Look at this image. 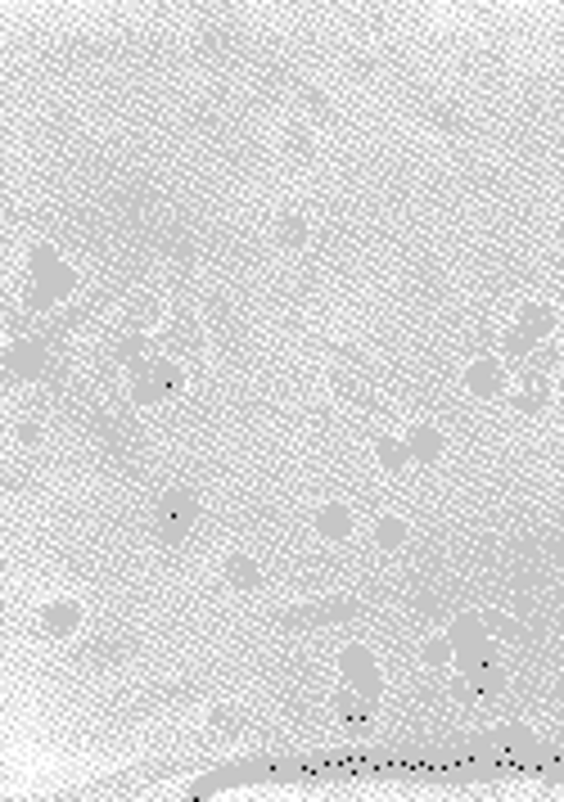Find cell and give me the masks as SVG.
<instances>
[{
    "label": "cell",
    "mask_w": 564,
    "mask_h": 802,
    "mask_svg": "<svg viewBox=\"0 0 564 802\" xmlns=\"http://www.w3.org/2000/svg\"><path fill=\"white\" fill-rule=\"evenodd\" d=\"M73 293V271L59 262V253L50 244H37L32 248V284H28V307L32 311H46L55 307L59 298Z\"/></svg>",
    "instance_id": "cell-1"
},
{
    "label": "cell",
    "mask_w": 564,
    "mask_h": 802,
    "mask_svg": "<svg viewBox=\"0 0 564 802\" xmlns=\"http://www.w3.org/2000/svg\"><path fill=\"white\" fill-rule=\"evenodd\" d=\"M194 519H199V496H194L190 487H172V492H163V501H158V510H154V532H158L167 546H181V541L190 537Z\"/></svg>",
    "instance_id": "cell-2"
},
{
    "label": "cell",
    "mask_w": 564,
    "mask_h": 802,
    "mask_svg": "<svg viewBox=\"0 0 564 802\" xmlns=\"http://www.w3.org/2000/svg\"><path fill=\"white\" fill-rule=\"evenodd\" d=\"M176 383H181V370L172 361H145L140 370H131V401L154 406V401H163Z\"/></svg>",
    "instance_id": "cell-3"
},
{
    "label": "cell",
    "mask_w": 564,
    "mask_h": 802,
    "mask_svg": "<svg viewBox=\"0 0 564 802\" xmlns=\"http://www.w3.org/2000/svg\"><path fill=\"white\" fill-rule=\"evenodd\" d=\"M339 672L348 676V685L362 694V699H380V690H384V676H380V667H375V658H371V649L366 645H348L344 654H339Z\"/></svg>",
    "instance_id": "cell-4"
},
{
    "label": "cell",
    "mask_w": 564,
    "mask_h": 802,
    "mask_svg": "<svg viewBox=\"0 0 564 802\" xmlns=\"http://www.w3.org/2000/svg\"><path fill=\"white\" fill-rule=\"evenodd\" d=\"M357 613V600H321V604H303V609H285L280 622L285 627H326V622H344Z\"/></svg>",
    "instance_id": "cell-5"
},
{
    "label": "cell",
    "mask_w": 564,
    "mask_h": 802,
    "mask_svg": "<svg viewBox=\"0 0 564 802\" xmlns=\"http://www.w3.org/2000/svg\"><path fill=\"white\" fill-rule=\"evenodd\" d=\"M465 388L479 397V401H492L506 392V365L497 356H479L470 370H465Z\"/></svg>",
    "instance_id": "cell-6"
},
{
    "label": "cell",
    "mask_w": 564,
    "mask_h": 802,
    "mask_svg": "<svg viewBox=\"0 0 564 802\" xmlns=\"http://www.w3.org/2000/svg\"><path fill=\"white\" fill-rule=\"evenodd\" d=\"M5 365H10L19 379H41V374H46V365H50L46 343H41V338H19V343H10Z\"/></svg>",
    "instance_id": "cell-7"
},
{
    "label": "cell",
    "mask_w": 564,
    "mask_h": 802,
    "mask_svg": "<svg viewBox=\"0 0 564 802\" xmlns=\"http://www.w3.org/2000/svg\"><path fill=\"white\" fill-rule=\"evenodd\" d=\"M37 622H41V631L46 636H73L77 627H82V604L77 600H50V604H41V613H37Z\"/></svg>",
    "instance_id": "cell-8"
},
{
    "label": "cell",
    "mask_w": 564,
    "mask_h": 802,
    "mask_svg": "<svg viewBox=\"0 0 564 802\" xmlns=\"http://www.w3.org/2000/svg\"><path fill=\"white\" fill-rule=\"evenodd\" d=\"M335 712H339V721H344L353 735H362V730H371V712H375V703L362 699V694L348 685V690L335 694Z\"/></svg>",
    "instance_id": "cell-9"
},
{
    "label": "cell",
    "mask_w": 564,
    "mask_h": 802,
    "mask_svg": "<svg viewBox=\"0 0 564 802\" xmlns=\"http://www.w3.org/2000/svg\"><path fill=\"white\" fill-rule=\"evenodd\" d=\"M317 532H321L326 541H348V537H353V510L339 505V501L321 505V510H317Z\"/></svg>",
    "instance_id": "cell-10"
},
{
    "label": "cell",
    "mask_w": 564,
    "mask_h": 802,
    "mask_svg": "<svg viewBox=\"0 0 564 802\" xmlns=\"http://www.w3.org/2000/svg\"><path fill=\"white\" fill-rule=\"evenodd\" d=\"M221 577H226V586H235V591H257V586H262V564L248 559V555H230V559L221 564Z\"/></svg>",
    "instance_id": "cell-11"
},
{
    "label": "cell",
    "mask_w": 564,
    "mask_h": 802,
    "mask_svg": "<svg viewBox=\"0 0 564 802\" xmlns=\"http://www.w3.org/2000/svg\"><path fill=\"white\" fill-rule=\"evenodd\" d=\"M407 451H411V460L434 465V460L443 456V433H438L434 424H416V429L407 433Z\"/></svg>",
    "instance_id": "cell-12"
},
{
    "label": "cell",
    "mask_w": 564,
    "mask_h": 802,
    "mask_svg": "<svg viewBox=\"0 0 564 802\" xmlns=\"http://www.w3.org/2000/svg\"><path fill=\"white\" fill-rule=\"evenodd\" d=\"M515 325L542 343V338H551V329H555V311H551L546 302H524L519 316H515Z\"/></svg>",
    "instance_id": "cell-13"
},
{
    "label": "cell",
    "mask_w": 564,
    "mask_h": 802,
    "mask_svg": "<svg viewBox=\"0 0 564 802\" xmlns=\"http://www.w3.org/2000/svg\"><path fill=\"white\" fill-rule=\"evenodd\" d=\"M510 401H515L519 415H542L546 401H551V388H546V379H524V388H519Z\"/></svg>",
    "instance_id": "cell-14"
},
{
    "label": "cell",
    "mask_w": 564,
    "mask_h": 802,
    "mask_svg": "<svg viewBox=\"0 0 564 802\" xmlns=\"http://www.w3.org/2000/svg\"><path fill=\"white\" fill-rule=\"evenodd\" d=\"M113 361H118V365H127V370H140V365L149 361V338H145L140 329L122 334V338H118V347H113Z\"/></svg>",
    "instance_id": "cell-15"
},
{
    "label": "cell",
    "mask_w": 564,
    "mask_h": 802,
    "mask_svg": "<svg viewBox=\"0 0 564 802\" xmlns=\"http://www.w3.org/2000/svg\"><path fill=\"white\" fill-rule=\"evenodd\" d=\"M375 460L384 474H402L411 451H407V438H375Z\"/></svg>",
    "instance_id": "cell-16"
},
{
    "label": "cell",
    "mask_w": 564,
    "mask_h": 802,
    "mask_svg": "<svg viewBox=\"0 0 564 802\" xmlns=\"http://www.w3.org/2000/svg\"><path fill=\"white\" fill-rule=\"evenodd\" d=\"M447 636H452L456 649H470V645H483V640H488V627H483L479 613H461V618L447 627Z\"/></svg>",
    "instance_id": "cell-17"
},
{
    "label": "cell",
    "mask_w": 564,
    "mask_h": 802,
    "mask_svg": "<svg viewBox=\"0 0 564 802\" xmlns=\"http://www.w3.org/2000/svg\"><path fill=\"white\" fill-rule=\"evenodd\" d=\"M208 730H212L217 739H235V735L244 730V712L221 703V708H212V712H208Z\"/></svg>",
    "instance_id": "cell-18"
},
{
    "label": "cell",
    "mask_w": 564,
    "mask_h": 802,
    "mask_svg": "<svg viewBox=\"0 0 564 802\" xmlns=\"http://www.w3.org/2000/svg\"><path fill=\"white\" fill-rule=\"evenodd\" d=\"M275 239L285 244V248H303L308 244V221L299 217V212H285L275 221Z\"/></svg>",
    "instance_id": "cell-19"
},
{
    "label": "cell",
    "mask_w": 564,
    "mask_h": 802,
    "mask_svg": "<svg viewBox=\"0 0 564 802\" xmlns=\"http://www.w3.org/2000/svg\"><path fill=\"white\" fill-rule=\"evenodd\" d=\"M555 361H560V352H555L551 343H537V347H533V356H528L519 370H524V379H546V374L555 370Z\"/></svg>",
    "instance_id": "cell-20"
},
{
    "label": "cell",
    "mask_w": 564,
    "mask_h": 802,
    "mask_svg": "<svg viewBox=\"0 0 564 802\" xmlns=\"http://www.w3.org/2000/svg\"><path fill=\"white\" fill-rule=\"evenodd\" d=\"M533 347H537V338H533V334H524L519 325H510V329L501 334V352H506L510 361H528V356H533Z\"/></svg>",
    "instance_id": "cell-21"
},
{
    "label": "cell",
    "mask_w": 564,
    "mask_h": 802,
    "mask_svg": "<svg viewBox=\"0 0 564 802\" xmlns=\"http://www.w3.org/2000/svg\"><path fill=\"white\" fill-rule=\"evenodd\" d=\"M420 658H425V667H447V663L456 658L452 636H429V640H425V649H420Z\"/></svg>",
    "instance_id": "cell-22"
},
{
    "label": "cell",
    "mask_w": 564,
    "mask_h": 802,
    "mask_svg": "<svg viewBox=\"0 0 564 802\" xmlns=\"http://www.w3.org/2000/svg\"><path fill=\"white\" fill-rule=\"evenodd\" d=\"M456 663H461V672H474V667H488V663H501V658H497V645L483 640V645L456 649Z\"/></svg>",
    "instance_id": "cell-23"
},
{
    "label": "cell",
    "mask_w": 564,
    "mask_h": 802,
    "mask_svg": "<svg viewBox=\"0 0 564 802\" xmlns=\"http://www.w3.org/2000/svg\"><path fill=\"white\" fill-rule=\"evenodd\" d=\"M470 676V685H474V694H497L501 685H506V672H501V663H488V667H474V672H465Z\"/></svg>",
    "instance_id": "cell-24"
},
{
    "label": "cell",
    "mask_w": 564,
    "mask_h": 802,
    "mask_svg": "<svg viewBox=\"0 0 564 802\" xmlns=\"http://www.w3.org/2000/svg\"><path fill=\"white\" fill-rule=\"evenodd\" d=\"M483 627H488V636H501V640H519V636H524L519 622H515L510 613H501V609H488V613H483Z\"/></svg>",
    "instance_id": "cell-25"
},
{
    "label": "cell",
    "mask_w": 564,
    "mask_h": 802,
    "mask_svg": "<svg viewBox=\"0 0 564 802\" xmlns=\"http://www.w3.org/2000/svg\"><path fill=\"white\" fill-rule=\"evenodd\" d=\"M402 541H407V523H402V519H380V523H375V546L398 550Z\"/></svg>",
    "instance_id": "cell-26"
},
{
    "label": "cell",
    "mask_w": 564,
    "mask_h": 802,
    "mask_svg": "<svg viewBox=\"0 0 564 802\" xmlns=\"http://www.w3.org/2000/svg\"><path fill=\"white\" fill-rule=\"evenodd\" d=\"M82 654H86V663H122V645L118 640H91Z\"/></svg>",
    "instance_id": "cell-27"
},
{
    "label": "cell",
    "mask_w": 564,
    "mask_h": 802,
    "mask_svg": "<svg viewBox=\"0 0 564 802\" xmlns=\"http://www.w3.org/2000/svg\"><path fill=\"white\" fill-rule=\"evenodd\" d=\"M425 113H429V122H434V127H443V131H461V118H456V109H452V104L434 100Z\"/></svg>",
    "instance_id": "cell-28"
},
{
    "label": "cell",
    "mask_w": 564,
    "mask_h": 802,
    "mask_svg": "<svg viewBox=\"0 0 564 802\" xmlns=\"http://www.w3.org/2000/svg\"><path fill=\"white\" fill-rule=\"evenodd\" d=\"M167 343H176V347H194V343H199V334H194V325H190V320H176V325H172V334H167Z\"/></svg>",
    "instance_id": "cell-29"
},
{
    "label": "cell",
    "mask_w": 564,
    "mask_h": 802,
    "mask_svg": "<svg viewBox=\"0 0 564 802\" xmlns=\"http://www.w3.org/2000/svg\"><path fill=\"white\" fill-rule=\"evenodd\" d=\"M285 145H290L299 158H308V154H312V136H308V131H290V136H285Z\"/></svg>",
    "instance_id": "cell-30"
},
{
    "label": "cell",
    "mask_w": 564,
    "mask_h": 802,
    "mask_svg": "<svg viewBox=\"0 0 564 802\" xmlns=\"http://www.w3.org/2000/svg\"><path fill=\"white\" fill-rule=\"evenodd\" d=\"M19 442H23V447H37V442H41V424L23 420V424H19Z\"/></svg>",
    "instance_id": "cell-31"
},
{
    "label": "cell",
    "mask_w": 564,
    "mask_h": 802,
    "mask_svg": "<svg viewBox=\"0 0 564 802\" xmlns=\"http://www.w3.org/2000/svg\"><path fill=\"white\" fill-rule=\"evenodd\" d=\"M497 739H501V744H528V730H501Z\"/></svg>",
    "instance_id": "cell-32"
},
{
    "label": "cell",
    "mask_w": 564,
    "mask_h": 802,
    "mask_svg": "<svg viewBox=\"0 0 564 802\" xmlns=\"http://www.w3.org/2000/svg\"><path fill=\"white\" fill-rule=\"evenodd\" d=\"M555 699L564 703V676H555Z\"/></svg>",
    "instance_id": "cell-33"
}]
</instances>
